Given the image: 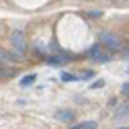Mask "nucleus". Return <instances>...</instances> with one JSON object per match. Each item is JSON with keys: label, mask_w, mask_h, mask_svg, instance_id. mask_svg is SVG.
I'll return each instance as SVG.
<instances>
[{"label": "nucleus", "mask_w": 129, "mask_h": 129, "mask_svg": "<svg viewBox=\"0 0 129 129\" xmlns=\"http://www.w3.org/2000/svg\"><path fill=\"white\" fill-rule=\"evenodd\" d=\"M0 76H10V72H8V70L2 66V63H0Z\"/></svg>", "instance_id": "11"}, {"label": "nucleus", "mask_w": 129, "mask_h": 129, "mask_svg": "<svg viewBox=\"0 0 129 129\" xmlns=\"http://www.w3.org/2000/svg\"><path fill=\"white\" fill-rule=\"evenodd\" d=\"M125 55H127V57H129V47H127V49H125Z\"/></svg>", "instance_id": "14"}, {"label": "nucleus", "mask_w": 129, "mask_h": 129, "mask_svg": "<svg viewBox=\"0 0 129 129\" xmlns=\"http://www.w3.org/2000/svg\"><path fill=\"white\" fill-rule=\"evenodd\" d=\"M123 129H129V127H123Z\"/></svg>", "instance_id": "15"}, {"label": "nucleus", "mask_w": 129, "mask_h": 129, "mask_svg": "<svg viewBox=\"0 0 129 129\" xmlns=\"http://www.w3.org/2000/svg\"><path fill=\"white\" fill-rule=\"evenodd\" d=\"M47 63H53V66H57V63H61L59 57H47Z\"/></svg>", "instance_id": "10"}, {"label": "nucleus", "mask_w": 129, "mask_h": 129, "mask_svg": "<svg viewBox=\"0 0 129 129\" xmlns=\"http://www.w3.org/2000/svg\"><path fill=\"white\" fill-rule=\"evenodd\" d=\"M61 80H63V82H72V80H78V76H74V74H70V72H63V74H61Z\"/></svg>", "instance_id": "8"}, {"label": "nucleus", "mask_w": 129, "mask_h": 129, "mask_svg": "<svg viewBox=\"0 0 129 129\" xmlns=\"http://www.w3.org/2000/svg\"><path fill=\"white\" fill-rule=\"evenodd\" d=\"M123 92H125V94H129V84H123Z\"/></svg>", "instance_id": "13"}, {"label": "nucleus", "mask_w": 129, "mask_h": 129, "mask_svg": "<svg viewBox=\"0 0 129 129\" xmlns=\"http://www.w3.org/2000/svg\"><path fill=\"white\" fill-rule=\"evenodd\" d=\"M86 55H88V57H92V59H96V61H101V63H107V61L111 59V57H109V53H105V51L101 49V45H99V43H94L90 49L86 51Z\"/></svg>", "instance_id": "1"}, {"label": "nucleus", "mask_w": 129, "mask_h": 129, "mask_svg": "<svg viewBox=\"0 0 129 129\" xmlns=\"http://www.w3.org/2000/svg\"><path fill=\"white\" fill-rule=\"evenodd\" d=\"M103 86H105V80H94L90 88H103Z\"/></svg>", "instance_id": "9"}, {"label": "nucleus", "mask_w": 129, "mask_h": 129, "mask_svg": "<svg viewBox=\"0 0 129 129\" xmlns=\"http://www.w3.org/2000/svg\"><path fill=\"white\" fill-rule=\"evenodd\" d=\"M101 41H103V45H107L111 51H119L121 49V41L115 37V35H111V33H103L101 35Z\"/></svg>", "instance_id": "2"}, {"label": "nucleus", "mask_w": 129, "mask_h": 129, "mask_svg": "<svg viewBox=\"0 0 129 129\" xmlns=\"http://www.w3.org/2000/svg\"><path fill=\"white\" fill-rule=\"evenodd\" d=\"M10 41H12V45L17 47V49H19L21 53L27 49V41H25V35H23V31H12V35H10Z\"/></svg>", "instance_id": "3"}, {"label": "nucleus", "mask_w": 129, "mask_h": 129, "mask_svg": "<svg viewBox=\"0 0 129 129\" xmlns=\"http://www.w3.org/2000/svg\"><path fill=\"white\" fill-rule=\"evenodd\" d=\"M72 129H96V123H94V121H84V123H76V125H72Z\"/></svg>", "instance_id": "5"}, {"label": "nucleus", "mask_w": 129, "mask_h": 129, "mask_svg": "<svg viewBox=\"0 0 129 129\" xmlns=\"http://www.w3.org/2000/svg\"><path fill=\"white\" fill-rule=\"evenodd\" d=\"M55 119L70 123V121H74V111H68V109H59V111H55Z\"/></svg>", "instance_id": "4"}, {"label": "nucleus", "mask_w": 129, "mask_h": 129, "mask_svg": "<svg viewBox=\"0 0 129 129\" xmlns=\"http://www.w3.org/2000/svg\"><path fill=\"white\" fill-rule=\"evenodd\" d=\"M127 72H129V70H127Z\"/></svg>", "instance_id": "16"}, {"label": "nucleus", "mask_w": 129, "mask_h": 129, "mask_svg": "<svg viewBox=\"0 0 129 129\" xmlns=\"http://www.w3.org/2000/svg\"><path fill=\"white\" fill-rule=\"evenodd\" d=\"M6 59H8V53L0 49V61H6Z\"/></svg>", "instance_id": "12"}, {"label": "nucleus", "mask_w": 129, "mask_h": 129, "mask_svg": "<svg viewBox=\"0 0 129 129\" xmlns=\"http://www.w3.org/2000/svg\"><path fill=\"white\" fill-rule=\"evenodd\" d=\"M35 78H37L35 74H29V76H25V78L21 80V86H29V84H33V82H35Z\"/></svg>", "instance_id": "6"}, {"label": "nucleus", "mask_w": 129, "mask_h": 129, "mask_svg": "<svg viewBox=\"0 0 129 129\" xmlns=\"http://www.w3.org/2000/svg\"><path fill=\"white\" fill-rule=\"evenodd\" d=\"M92 78H94L92 70H84V72H80V76H78V80H92Z\"/></svg>", "instance_id": "7"}]
</instances>
